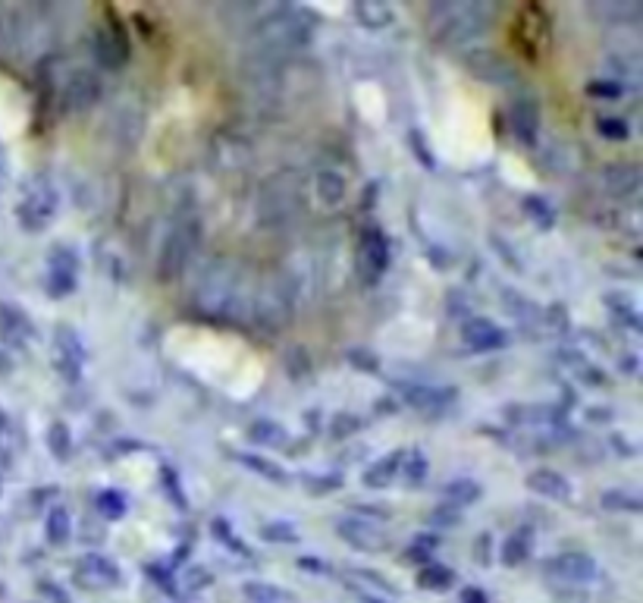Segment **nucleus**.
<instances>
[{
	"instance_id": "nucleus-46",
	"label": "nucleus",
	"mask_w": 643,
	"mask_h": 603,
	"mask_svg": "<svg viewBox=\"0 0 643 603\" xmlns=\"http://www.w3.org/2000/svg\"><path fill=\"white\" fill-rule=\"evenodd\" d=\"M327 481H308V491H317V493H323V491H333V487H339V474H323Z\"/></svg>"
},
{
	"instance_id": "nucleus-16",
	"label": "nucleus",
	"mask_w": 643,
	"mask_h": 603,
	"mask_svg": "<svg viewBox=\"0 0 643 603\" xmlns=\"http://www.w3.org/2000/svg\"><path fill=\"white\" fill-rule=\"evenodd\" d=\"M508 123H512V132L518 136V142L524 145H537L540 136V107L533 98H515L512 107H508Z\"/></svg>"
},
{
	"instance_id": "nucleus-50",
	"label": "nucleus",
	"mask_w": 643,
	"mask_h": 603,
	"mask_svg": "<svg viewBox=\"0 0 643 603\" xmlns=\"http://www.w3.org/2000/svg\"><path fill=\"white\" fill-rule=\"evenodd\" d=\"M4 176H6V151L0 148V180H4Z\"/></svg>"
},
{
	"instance_id": "nucleus-43",
	"label": "nucleus",
	"mask_w": 643,
	"mask_h": 603,
	"mask_svg": "<svg viewBox=\"0 0 643 603\" xmlns=\"http://www.w3.org/2000/svg\"><path fill=\"white\" fill-rule=\"evenodd\" d=\"M411 148H415V157H421V164L424 167H436V161H433V155L427 151V142H424V136L421 132H411Z\"/></svg>"
},
{
	"instance_id": "nucleus-3",
	"label": "nucleus",
	"mask_w": 643,
	"mask_h": 603,
	"mask_svg": "<svg viewBox=\"0 0 643 603\" xmlns=\"http://www.w3.org/2000/svg\"><path fill=\"white\" fill-rule=\"evenodd\" d=\"M295 317V283L283 270L264 274L251 296V321L264 333H279Z\"/></svg>"
},
{
	"instance_id": "nucleus-27",
	"label": "nucleus",
	"mask_w": 643,
	"mask_h": 603,
	"mask_svg": "<svg viewBox=\"0 0 643 603\" xmlns=\"http://www.w3.org/2000/svg\"><path fill=\"white\" fill-rule=\"evenodd\" d=\"M242 594L251 603H295V594L283 591V588L277 585H267V581H248V585L242 588Z\"/></svg>"
},
{
	"instance_id": "nucleus-51",
	"label": "nucleus",
	"mask_w": 643,
	"mask_h": 603,
	"mask_svg": "<svg viewBox=\"0 0 643 603\" xmlns=\"http://www.w3.org/2000/svg\"><path fill=\"white\" fill-rule=\"evenodd\" d=\"M367 603H383V600H377V598H367Z\"/></svg>"
},
{
	"instance_id": "nucleus-9",
	"label": "nucleus",
	"mask_w": 643,
	"mask_h": 603,
	"mask_svg": "<svg viewBox=\"0 0 643 603\" xmlns=\"http://www.w3.org/2000/svg\"><path fill=\"white\" fill-rule=\"evenodd\" d=\"M104 94V82L94 69H73L63 82V104L66 111H88Z\"/></svg>"
},
{
	"instance_id": "nucleus-32",
	"label": "nucleus",
	"mask_w": 643,
	"mask_h": 603,
	"mask_svg": "<svg viewBox=\"0 0 643 603\" xmlns=\"http://www.w3.org/2000/svg\"><path fill=\"white\" fill-rule=\"evenodd\" d=\"M48 449L54 453V459H69L73 453V437H69V428L63 421H54L48 428Z\"/></svg>"
},
{
	"instance_id": "nucleus-15",
	"label": "nucleus",
	"mask_w": 643,
	"mask_h": 603,
	"mask_svg": "<svg viewBox=\"0 0 643 603\" xmlns=\"http://www.w3.org/2000/svg\"><path fill=\"white\" fill-rule=\"evenodd\" d=\"M75 575H79V581L82 585H88V588H113V585L123 581V572H119L117 563H110L107 556H101V554L82 556Z\"/></svg>"
},
{
	"instance_id": "nucleus-26",
	"label": "nucleus",
	"mask_w": 643,
	"mask_h": 603,
	"mask_svg": "<svg viewBox=\"0 0 643 603\" xmlns=\"http://www.w3.org/2000/svg\"><path fill=\"white\" fill-rule=\"evenodd\" d=\"M531 544H533V535L527 528H518L515 535H508L506 544H502V563H506V566L524 563L527 556H531Z\"/></svg>"
},
{
	"instance_id": "nucleus-17",
	"label": "nucleus",
	"mask_w": 643,
	"mask_h": 603,
	"mask_svg": "<svg viewBox=\"0 0 643 603\" xmlns=\"http://www.w3.org/2000/svg\"><path fill=\"white\" fill-rule=\"evenodd\" d=\"M462 336L474 352H493V349H502L508 342L506 330L496 327L487 317H471V321H464Z\"/></svg>"
},
{
	"instance_id": "nucleus-14",
	"label": "nucleus",
	"mask_w": 643,
	"mask_h": 603,
	"mask_svg": "<svg viewBox=\"0 0 643 603\" xmlns=\"http://www.w3.org/2000/svg\"><path fill=\"white\" fill-rule=\"evenodd\" d=\"M603 186H606V192L619 201L634 199L640 189V167L634 161L609 164V167L603 170Z\"/></svg>"
},
{
	"instance_id": "nucleus-1",
	"label": "nucleus",
	"mask_w": 643,
	"mask_h": 603,
	"mask_svg": "<svg viewBox=\"0 0 643 603\" xmlns=\"http://www.w3.org/2000/svg\"><path fill=\"white\" fill-rule=\"evenodd\" d=\"M245 302V268L235 258H214L192 287V308L211 321H235Z\"/></svg>"
},
{
	"instance_id": "nucleus-11",
	"label": "nucleus",
	"mask_w": 643,
	"mask_h": 603,
	"mask_svg": "<svg viewBox=\"0 0 643 603\" xmlns=\"http://www.w3.org/2000/svg\"><path fill=\"white\" fill-rule=\"evenodd\" d=\"M75 277H79V258L66 245H54L50 249V268H48V293L66 296L75 289Z\"/></svg>"
},
{
	"instance_id": "nucleus-13",
	"label": "nucleus",
	"mask_w": 643,
	"mask_h": 603,
	"mask_svg": "<svg viewBox=\"0 0 643 603\" xmlns=\"http://www.w3.org/2000/svg\"><path fill=\"white\" fill-rule=\"evenodd\" d=\"M336 535L352 544V547L367 550V554L386 547V535L374 522H367V519H339L336 522Z\"/></svg>"
},
{
	"instance_id": "nucleus-20",
	"label": "nucleus",
	"mask_w": 643,
	"mask_h": 603,
	"mask_svg": "<svg viewBox=\"0 0 643 603\" xmlns=\"http://www.w3.org/2000/svg\"><path fill=\"white\" fill-rule=\"evenodd\" d=\"M527 487H531L533 493H540V497H546V500H571L568 478L559 474V472H552V468H537V472H531Z\"/></svg>"
},
{
	"instance_id": "nucleus-21",
	"label": "nucleus",
	"mask_w": 643,
	"mask_h": 603,
	"mask_svg": "<svg viewBox=\"0 0 643 603\" xmlns=\"http://www.w3.org/2000/svg\"><path fill=\"white\" fill-rule=\"evenodd\" d=\"M405 399H409V405H415V409L436 415V412H443L445 405L455 399V390H452V386H445V390H439V386H409Z\"/></svg>"
},
{
	"instance_id": "nucleus-29",
	"label": "nucleus",
	"mask_w": 643,
	"mask_h": 603,
	"mask_svg": "<svg viewBox=\"0 0 643 603\" xmlns=\"http://www.w3.org/2000/svg\"><path fill=\"white\" fill-rule=\"evenodd\" d=\"M452 581H455V572L445 566H433V563L418 572V585L427 588V591H445V588H452Z\"/></svg>"
},
{
	"instance_id": "nucleus-37",
	"label": "nucleus",
	"mask_w": 643,
	"mask_h": 603,
	"mask_svg": "<svg viewBox=\"0 0 643 603\" xmlns=\"http://www.w3.org/2000/svg\"><path fill=\"white\" fill-rule=\"evenodd\" d=\"M402 474L409 484H421L424 474H427V459H424L421 453H411V456H402Z\"/></svg>"
},
{
	"instance_id": "nucleus-28",
	"label": "nucleus",
	"mask_w": 643,
	"mask_h": 603,
	"mask_svg": "<svg viewBox=\"0 0 643 603\" xmlns=\"http://www.w3.org/2000/svg\"><path fill=\"white\" fill-rule=\"evenodd\" d=\"M69 512L63 510V506H54V510L48 512V522H44V535H48V541L54 544V547H60V544L69 541Z\"/></svg>"
},
{
	"instance_id": "nucleus-44",
	"label": "nucleus",
	"mask_w": 643,
	"mask_h": 603,
	"mask_svg": "<svg viewBox=\"0 0 643 603\" xmlns=\"http://www.w3.org/2000/svg\"><path fill=\"white\" fill-rule=\"evenodd\" d=\"M163 491H170L173 493V500H176V506H186V497H182V491H180V481H176V474L170 472V468H163Z\"/></svg>"
},
{
	"instance_id": "nucleus-12",
	"label": "nucleus",
	"mask_w": 643,
	"mask_h": 603,
	"mask_svg": "<svg viewBox=\"0 0 643 603\" xmlns=\"http://www.w3.org/2000/svg\"><path fill=\"white\" fill-rule=\"evenodd\" d=\"M54 349H57V368L60 374H69V380H75L82 374V365L88 361V349L82 342V336L69 327H60L54 333Z\"/></svg>"
},
{
	"instance_id": "nucleus-47",
	"label": "nucleus",
	"mask_w": 643,
	"mask_h": 603,
	"mask_svg": "<svg viewBox=\"0 0 643 603\" xmlns=\"http://www.w3.org/2000/svg\"><path fill=\"white\" fill-rule=\"evenodd\" d=\"M358 428V418L346 415V418H336V428H333V437H342V434H352V430Z\"/></svg>"
},
{
	"instance_id": "nucleus-35",
	"label": "nucleus",
	"mask_w": 643,
	"mask_h": 603,
	"mask_svg": "<svg viewBox=\"0 0 643 603\" xmlns=\"http://www.w3.org/2000/svg\"><path fill=\"white\" fill-rule=\"evenodd\" d=\"M245 462L248 468H254V472H260L264 478H270L273 484H289V474L283 472V468L277 466V462H270V459H260V456H245Z\"/></svg>"
},
{
	"instance_id": "nucleus-5",
	"label": "nucleus",
	"mask_w": 643,
	"mask_h": 603,
	"mask_svg": "<svg viewBox=\"0 0 643 603\" xmlns=\"http://www.w3.org/2000/svg\"><path fill=\"white\" fill-rule=\"evenodd\" d=\"M201 245V224L198 217H182L170 226L167 239L161 245V255H157V280L161 283H173L186 274L189 262L198 252Z\"/></svg>"
},
{
	"instance_id": "nucleus-7",
	"label": "nucleus",
	"mask_w": 643,
	"mask_h": 603,
	"mask_svg": "<svg viewBox=\"0 0 643 603\" xmlns=\"http://www.w3.org/2000/svg\"><path fill=\"white\" fill-rule=\"evenodd\" d=\"M464 67L477 75L480 82H489V85H515L518 82V69L499 54V50L489 48H468L464 50Z\"/></svg>"
},
{
	"instance_id": "nucleus-22",
	"label": "nucleus",
	"mask_w": 643,
	"mask_h": 603,
	"mask_svg": "<svg viewBox=\"0 0 643 603\" xmlns=\"http://www.w3.org/2000/svg\"><path fill=\"white\" fill-rule=\"evenodd\" d=\"M314 189H317V195H321L323 205L333 208V205H339V201L346 199L348 182H346V176H342L339 170L327 167V170H317V176H314Z\"/></svg>"
},
{
	"instance_id": "nucleus-25",
	"label": "nucleus",
	"mask_w": 643,
	"mask_h": 603,
	"mask_svg": "<svg viewBox=\"0 0 643 603\" xmlns=\"http://www.w3.org/2000/svg\"><path fill=\"white\" fill-rule=\"evenodd\" d=\"M355 16L367 29H386L396 19V13H392V6L377 4V0H361V4H355Z\"/></svg>"
},
{
	"instance_id": "nucleus-34",
	"label": "nucleus",
	"mask_w": 643,
	"mask_h": 603,
	"mask_svg": "<svg viewBox=\"0 0 643 603\" xmlns=\"http://www.w3.org/2000/svg\"><path fill=\"white\" fill-rule=\"evenodd\" d=\"M94 506H98V512H101L104 519L117 522V519L126 516V493H119V491H101L98 500H94Z\"/></svg>"
},
{
	"instance_id": "nucleus-36",
	"label": "nucleus",
	"mask_w": 643,
	"mask_h": 603,
	"mask_svg": "<svg viewBox=\"0 0 643 603\" xmlns=\"http://www.w3.org/2000/svg\"><path fill=\"white\" fill-rule=\"evenodd\" d=\"M603 506L606 510H628V512H640V497L628 491H609L603 493Z\"/></svg>"
},
{
	"instance_id": "nucleus-41",
	"label": "nucleus",
	"mask_w": 643,
	"mask_h": 603,
	"mask_svg": "<svg viewBox=\"0 0 643 603\" xmlns=\"http://www.w3.org/2000/svg\"><path fill=\"white\" fill-rule=\"evenodd\" d=\"M458 522H462V516H458V510H452V506H443V503H439V510L430 516V525H433V528H455Z\"/></svg>"
},
{
	"instance_id": "nucleus-42",
	"label": "nucleus",
	"mask_w": 643,
	"mask_h": 603,
	"mask_svg": "<svg viewBox=\"0 0 643 603\" xmlns=\"http://www.w3.org/2000/svg\"><path fill=\"white\" fill-rule=\"evenodd\" d=\"M348 361H352L355 368H361V371H380V359L374 352H367V349H352Z\"/></svg>"
},
{
	"instance_id": "nucleus-49",
	"label": "nucleus",
	"mask_w": 643,
	"mask_h": 603,
	"mask_svg": "<svg viewBox=\"0 0 643 603\" xmlns=\"http://www.w3.org/2000/svg\"><path fill=\"white\" fill-rule=\"evenodd\" d=\"M13 371V361H10V355L4 352V349H0V377H4V374H10Z\"/></svg>"
},
{
	"instance_id": "nucleus-8",
	"label": "nucleus",
	"mask_w": 643,
	"mask_h": 603,
	"mask_svg": "<svg viewBox=\"0 0 643 603\" xmlns=\"http://www.w3.org/2000/svg\"><path fill=\"white\" fill-rule=\"evenodd\" d=\"M92 50H94V60L104 69H119L129 60V38L119 29V22H101L98 29H94Z\"/></svg>"
},
{
	"instance_id": "nucleus-2",
	"label": "nucleus",
	"mask_w": 643,
	"mask_h": 603,
	"mask_svg": "<svg viewBox=\"0 0 643 603\" xmlns=\"http://www.w3.org/2000/svg\"><path fill=\"white\" fill-rule=\"evenodd\" d=\"M493 6L483 0H468V4H436L430 10V25L436 41L449 48H468L474 38H480L489 25Z\"/></svg>"
},
{
	"instance_id": "nucleus-38",
	"label": "nucleus",
	"mask_w": 643,
	"mask_h": 603,
	"mask_svg": "<svg viewBox=\"0 0 643 603\" xmlns=\"http://www.w3.org/2000/svg\"><path fill=\"white\" fill-rule=\"evenodd\" d=\"M260 537H264V541H277V544H292V541H295V525H289V522H267L264 528H260Z\"/></svg>"
},
{
	"instance_id": "nucleus-40",
	"label": "nucleus",
	"mask_w": 643,
	"mask_h": 603,
	"mask_svg": "<svg viewBox=\"0 0 643 603\" xmlns=\"http://www.w3.org/2000/svg\"><path fill=\"white\" fill-rule=\"evenodd\" d=\"M308 352L304 349H289V355H286V371L292 374V377H304L308 374Z\"/></svg>"
},
{
	"instance_id": "nucleus-18",
	"label": "nucleus",
	"mask_w": 643,
	"mask_h": 603,
	"mask_svg": "<svg viewBox=\"0 0 643 603\" xmlns=\"http://www.w3.org/2000/svg\"><path fill=\"white\" fill-rule=\"evenodd\" d=\"M550 569L556 579L571 581V585H587L596 579V563L587 554H562L556 560H550Z\"/></svg>"
},
{
	"instance_id": "nucleus-6",
	"label": "nucleus",
	"mask_w": 643,
	"mask_h": 603,
	"mask_svg": "<svg viewBox=\"0 0 643 603\" xmlns=\"http://www.w3.org/2000/svg\"><path fill=\"white\" fill-rule=\"evenodd\" d=\"M57 205H60V195L50 186V180L35 176V180L25 182L22 201L16 205V217L22 220L25 230H44L57 214Z\"/></svg>"
},
{
	"instance_id": "nucleus-23",
	"label": "nucleus",
	"mask_w": 643,
	"mask_h": 603,
	"mask_svg": "<svg viewBox=\"0 0 643 603\" xmlns=\"http://www.w3.org/2000/svg\"><path fill=\"white\" fill-rule=\"evenodd\" d=\"M480 484L477 481H471V478H455V481H449V484L439 491V497L445 500L443 506H452V510H462V506H471V503H477L480 500Z\"/></svg>"
},
{
	"instance_id": "nucleus-33",
	"label": "nucleus",
	"mask_w": 643,
	"mask_h": 603,
	"mask_svg": "<svg viewBox=\"0 0 643 603\" xmlns=\"http://www.w3.org/2000/svg\"><path fill=\"white\" fill-rule=\"evenodd\" d=\"M596 10L606 13L609 22H619V25H628L640 16V6L634 4V0H619V4H615V0H606V4H600Z\"/></svg>"
},
{
	"instance_id": "nucleus-31",
	"label": "nucleus",
	"mask_w": 643,
	"mask_h": 603,
	"mask_svg": "<svg viewBox=\"0 0 643 603\" xmlns=\"http://www.w3.org/2000/svg\"><path fill=\"white\" fill-rule=\"evenodd\" d=\"M524 214L540 226V230H550V226L556 224V211H552L550 201L540 199V195H527V199H524Z\"/></svg>"
},
{
	"instance_id": "nucleus-39",
	"label": "nucleus",
	"mask_w": 643,
	"mask_h": 603,
	"mask_svg": "<svg viewBox=\"0 0 643 603\" xmlns=\"http://www.w3.org/2000/svg\"><path fill=\"white\" fill-rule=\"evenodd\" d=\"M596 129H600V136L612 138V142H625L628 132H631V129H628V123H625V120H621V117H603Z\"/></svg>"
},
{
	"instance_id": "nucleus-45",
	"label": "nucleus",
	"mask_w": 643,
	"mask_h": 603,
	"mask_svg": "<svg viewBox=\"0 0 643 603\" xmlns=\"http://www.w3.org/2000/svg\"><path fill=\"white\" fill-rule=\"evenodd\" d=\"M590 94H603V98H619V94H621V82H612V85H609V82H594V85H590Z\"/></svg>"
},
{
	"instance_id": "nucleus-10",
	"label": "nucleus",
	"mask_w": 643,
	"mask_h": 603,
	"mask_svg": "<svg viewBox=\"0 0 643 603\" xmlns=\"http://www.w3.org/2000/svg\"><path fill=\"white\" fill-rule=\"evenodd\" d=\"M390 268V243L377 226H367L365 236H361V249H358V270L365 280H380Z\"/></svg>"
},
{
	"instance_id": "nucleus-19",
	"label": "nucleus",
	"mask_w": 643,
	"mask_h": 603,
	"mask_svg": "<svg viewBox=\"0 0 643 603\" xmlns=\"http://www.w3.org/2000/svg\"><path fill=\"white\" fill-rule=\"evenodd\" d=\"M31 336H35V327H31V321L25 317V311L0 302V340L13 349H22Z\"/></svg>"
},
{
	"instance_id": "nucleus-30",
	"label": "nucleus",
	"mask_w": 643,
	"mask_h": 603,
	"mask_svg": "<svg viewBox=\"0 0 643 603\" xmlns=\"http://www.w3.org/2000/svg\"><path fill=\"white\" fill-rule=\"evenodd\" d=\"M248 437H251L258 447H279V443H286V430L279 428L277 421H264V418L248 428Z\"/></svg>"
},
{
	"instance_id": "nucleus-4",
	"label": "nucleus",
	"mask_w": 643,
	"mask_h": 603,
	"mask_svg": "<svg viewBox=\"0 0 643 603\" xmlns=\"http://www.w3.org/2000/svg\"><path fill=\"white\" fill-rule=\"evenodd\" d=\"M302 186H298L295 173H277L270 182H264L258 199L260 224L270 230H286L302 217Z\"/></svg>"
},
{
	"instance_id": "nucleus-48",
	"label": "nucleus",
	"mask_w": 643,
	"mask_h": 603,
	"mask_svg": "<svg viewBox=\"0 0 643 603\" xmlns=\"http://www.w3.org/2000/svg\"><path fill=\"white\" fill-rule=\"evenodd\" d=\"M462 603H489V600H487V594L477 591V588H464V591H462Z\"/></svg>"
},
{
	"instance_id": "nucleus-24",
	"label": "nucleus",
	"mask_w": 643,
	"mask_h": 603,
	"mask_svg": "<svg viewBox=\"0 0 643 603\" xmlns=\"http://www.w3.org/2000/svg\"><path fill=\"white\" fill-rule=\"evenodd\" d=\"M399 466H402V453L386 456V459L367 466L365 468V487H374V491H380V487H390L392 478H396V472H399Z\"/></svg>"
}]
</instances>
